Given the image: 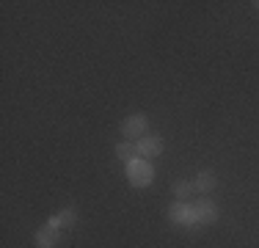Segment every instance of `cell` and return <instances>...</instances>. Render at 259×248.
Wrapping results in <instances>:
<instances>
[{"label":"cell","instance_id":"obj_1","mask_svg":"<svg viewBox=\"0 0 259 248\" xmlns=\"http://www.w3.org/2000/svg\"><path fill=\"white\" fill-rule=\"evenodd\" d=\"M127 179L133 188H149L152 179H155V169H152L149 160L144 157H135L127 163Z\"/></svg>","mask_w":259,"mask_h":248},{"label":"cell","instance_id":"obj_2","mask_svg":"<svg viewBox=\"0 0 259 248\" xmlns=\"http://www.w3.org/2000/svg\"><path fill=\"white\" fill-rule=\"evenodd\" d=\"M135 152H138V157H144V160L160 157V154H163V138H160L157 133H146L141 141H135Z\"/></svg>","mask_w":259,"mask_h":248},{"label":"cell","instance_id":"obj_3","mask_svg":"<svg viewBox=\"0 0 259 248\" xmlns=\"http://www.w3.org/2000/svg\"><path fill=\"white\" fill-rule=\"evenodd\" d=\"M168 218H171V223H177V226H182V229H193L196 223H199V221H196V215H193V204H188V201L171 204Z\"/></svg>","mask_w":259,"mask_h":248},{"label":"cell","instance_id":"obj_4","mask_svg":"<svg viewBox=\"0 0 259 248\" xmlns=\"http://www.w3.org/2000/svg\"><path fill=\"white\" fill-rule=\"evenodd\" d=\"M146 133H149V121H146L144 113H133L121 121V135H124V138H138L141 141Z\"/></svg>","mask_w":259,"mask_h":248},{"label":"cell","instance_id":"obj_5","mask_svg":"<svg viewBox=\"0 0 259 248\" xmlns=\"http://www.w3.org/2000/svg\"><path fill=\"white\" fill-rule=\"evenodd\" d=\"M193 215L199 221V226H207V223L218 221V207L209 198H199V201H193Z\"/></svg>","mask_w":259,"mask_h":248},{"label":"cell","instance_id":"obj_6","mask_svg":"<svg viewBox=\"0 0 259 248\" xmlns=\"http://www.w3.org/2000/svg\"><path fill=\"white\" fill-rule=\"evenodd\" d=\"M77 223V210L75 207H66V210H61L58 215H53L50 221H47V226H53V229H69V226H75Z\"/></svg>","mask_w":259,"mask_h":248},{"label":"cell","instance_id":"obj_7","mask_svg":"<svg viewBox=\"0 0 259 248\" xmlns=\"http://www.w3.org/2000/svg\"><path fill=\"white\" fill-rule=\"evenodd\" d=\"M193 185H196V190H199V193H204V196H207V193H212V190L218 188V177H215V171L204 169V171L196 174Z\"/></svg>","mask_w":259,"mask_h":248},{"label":"cell","instance_id":"obj_8","mask_svg":"<svg viewBox=\"0 0 259 248\" xmlns=\"http://www.w3.org/2000/svg\"><path fill=\"white\" fill-rule=\"evenodd\" d=\"M58 240H61V232H58V229L45 226V229H39V232H36L33 243H36V248H55V245H58Z\"/></svg>","mask_w":259,"mask_h":248},{"label":"cell","instance_id":"obj_9","mask_svg":"<svg viewBox=\"0 0 259 248\" xmlns=\"http://www.w3.org/2000/svg\"><path fill=\"white\" fill-rule=\"evenodd\" d=\"M193 190H196V185L190 179H180L174 185V198L177 201H188V198H193Z\"/></svg>","mask_w":259,"mask_h":248},{"label":"cell","instance_id":"obj_10","mask_svg":"<svg viewBox=\"0 0 259 248\" xmlns=\"http://www.w3.org/2000/svg\"><path fill=\"white\" fill-rule=\"evenodd\" d=\"M116 157H119V160H124V166H127L130 160H135V157H138V152H135V146H133V144L121 141V144H116Z\"/></svg>","mask_w":259,"mask_h":248},{"label":"cell","instance_id":"obj_11","mask_svg":"<svg viewBox=\"0 0 259 248\" xmlns=\"http://www.w3.org/2000/svg\"><path fill=\"white\" fill-rule=\"evenodd\" d=\"M256 6H259V3H256Z\"/></svg>","mask_w":259,"mask_h":248}]
</instances>
